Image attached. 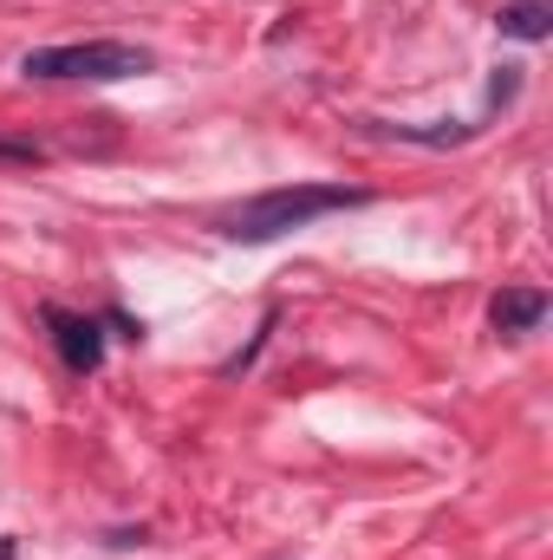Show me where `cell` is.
Returning <instances> with one entry per match:
<instances>
[{
  "instance_id": "cell-5",
  "label": "cell",
  "mask_w": 553,
  "mask_h": 560,
  "mask_svg": "<svg viewBox=\"0 0 553 560\" xmlns=\"http://www.w3.org/2000/svg\"><path fill=\"white\" fill-rule=\"evenodd\" d=\"M495 26L508 33V39H528V46H541L553 33V0H508L502 13H495Z\"/></svg>"
},
{
  "instance_id": "cell-3",
  "label": "cell",
  "mask_w": 553,
  "mask_h": 560,
  "mask_svg": "<svg viewBox=\"0 0 553 560\" xmlns=\"http://www.w3.org/2000/svg\"><path fill=\"white\" fill-rule=\"evenodd\" d=\"M39 319H46V332H52V352H59V365H66L72 378H92V372L105 365V319H92V313H72V306H46Z\"/></svg>"
},
{
  "instance_id": "cell-1",
  "label": "cell",
  "mask_w": 553,
  "mask_h": 560,
  "mask_svg": "<svg viewBox=\"0 0 553 560\" xmlns=\"http://www.w3.org/2000/svg\"><path fill=\"white\" fill-rule=\"evenodd\" d=\"M365 202H372V189H352V183H280V189L248 196L242 209H228L215 229L228 242L261 248V242H280L293 229H313L319 215H345V209H365Z\"/></svg>"
},
{
  "instance_id": "cell-4",
  "label": "cell",
  "mask_w": 553,
  "mask_h": 560,
  "mask_svg": "<svg viewBox=\"0 0 553 560\" xmlns=\"http://www.w3.org/2000/svg\"><path fill=\"white\" fill-rule=\"evenodd\" d=\"M541 319H548V287H502V293L489 300V326L508 332V339L534 332Z\"/></svg>"
},
{
  "instance_id": "cell-6",
  "label": "cell",
  "mask_w": 553,
  "mask_h": 560,
  "mask_svg": "<svg viewBox=\"0 0 553 560\" xmlns=\"http://www.w3.org/2000/svg\"><path fill=\"white\" fill-rule=\"evenodd\" d=\"M365 131H378V138H398V143H423V150H449V143H469L475 138V125H378V118H365Z\"/></svg>"
},
{
  "instance_id": "cell-8",
  "label": "cell",
  "mask_w": 553,
  "mask_h": 560,
  "mask_svg": "<svg viewBox=\"0 0 553 560\" xmlns=\"http://www.w3.org/2000/svg\"><path fill=\"white\" fill-rule=\"evenodd\" d=\"M0 156H39L33 143H0Z\"/></svg>"
},
{
  "instance_id": "cell-7",
  "label": "cell",
  "mask_w": 553,
  "mask_h": 560,
  "mask_svg": "<svg viewBox=\"0 0 553 560\" xmlns=\"http://www.w3.org/2000/svg\"><path fill=\"white\" fill-rule=\"evenodd\" d=\"M105 326H118V332H125V339H143V326H138V319H131V313H118V306H111V313H105Z\"/></svg>"
},
{
  "instance_id": "cell-2",
  "label": "cell",
  "mask_w": 553,
  "mask_h": 560,
  "mask_svg": "<svg viewBox=\"0 0 553 560\" xmlns=\"http://www.w3.org/2000/svg\"><path fill=\"white\" fill-rule=\"evenodd\" d=\"M150 46L131 39H85V46H33L20 59L26 79H85V85H111V79H138L150 72Z\"/></svg>"
},
{
  "instance_id": "cell-9",
  "label": "cell",
  "mask_w": 553,
  "mask_h": 560,
  "mask_svg": "<svg viewBox=\"0 0 553 560\" xmlns=\"http://www.w3.org/2000/svg\"><path fill=\"white\" fill-rule=\"evenodd\" d=\"M0 560H13V541H7V535H0Z\"/></svg>"
}]
</instances>
